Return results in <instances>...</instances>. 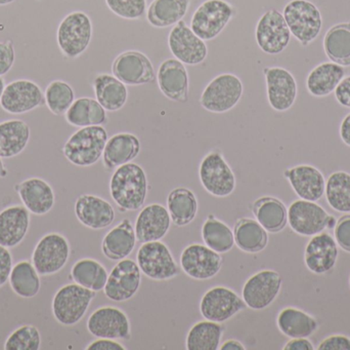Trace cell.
Listing matches in <instances>:
<instances>
[{"label": "cell", "instance_id": "5", "mask_svg": "<svg viewBox=\"0 0 350 350\" xmlns=\"http://www.w3.org/2000/svg\"><path fill=\"white\" fill-rule=\"evenodd\" d=\"M236 14V8L226 0H205L193 12L189 27L204 41L213 40Z\"/></svg>", "mask_w": 350, "mask_h": 350}, {"label": "cell", "instance_id": "32", "mask_svg": "<svg viewBox=\"0 0 350 350\" xmlns=\"http://www.w3.org/2000/svg\"><path fill=\"white\" fill-rule=\"evenodd\" d=\"M31 138L28 123L22 119H8L0 123V158H12L20 155Z\"/></svg>", "mask_w": 350, "mask_h": 350}, {"label": "cell", "instance_id": "61", "mask_svg": "<svg viewBox=\"0 0 350 350\" xmlns=\"http://www.w3.org/2000/svg\"><path fill=\"white\" fill-rule=\"evenodd\" d=\"M36 1H41V0H36Z\"/></svg>", "mask_w": 350, "mask_h": 350}, {"label": "cell", "instance_id": "12", "mask_svg": "<svg viewBox=\"0 0 350 350\" xmlns=\"http://www.w3.org/2000/svg\"><path fill=\"white\" fill-rule=\"evenodd\" d=\"M44 103V92L30 79H16L6 84L0 99L1 108L14 115L30 112Z\"/></svg>", "mask_w": 350, "mask_h": 350}, {"label": "cell", "instance_id": "42", "mask_svg": "<svg viewBox=\"0 0 350 350\" xmlns=\"http://www.w3.org/2000/svg\"><path fill=\"white\" fill-rule=\"evenodd\" d=\"M108 277L107 269L94 259H81L71 269V277L74 283L94 292L104 290Z\"/></svg>", "mask_w": 350, "mask_h": 350}, {"label": "cell", "instance_id": "30", "mask_svg": "<svg viewBox=\"0 0 350 350\" xmlns=\"http://www.w3.org/2000/svg\"><path fill=\"white\" fill-rule=\"evenodd\" d=\"M137 242L135 228L131 220L124 219L105 236L102 251L109 260L121 261L133 253Z\"/></svg>", "mask_w": 350, "mask_h": 350}, {"label": "cell", "instance_id": "56", "mask_svg": "<svg viewBox=\"0 0 350 350\" xmlns=\"http://www.w3.org/2000/svg\"><path fill=\"white\" fill-rule=\"evenodd\" d=\"M340 137L347 146H350V113L345 117L341 123Z\"/></svg>", "mask_w": 350, "mask_h": 350}, {"label": "cell", "instance_id": "17", "mask_svg": "<svg viewBox=\"0 0 350 350\" xmlns=\"http://www.w3.org/2000/svg\"><path fill=\"white\" fill-rule=\"evenodd\" d=\"M88 330L96 338L129 340L131 336L129 316L123 310L112 306H105L92 312L88 321Z\"/></svg>", "mask_w": 350, "mask_h": 350}, {"label": "cell", "instance_id": "24", "mask_svg": "<svg viewBox=\"0 0 350 350\" xmlns=\"http://www.w3.org/2000/svg\"><path fill=\"white\" fill-rule=\"evenodd\" d=\"M78 221L92 230L105 229L114 222V208L106 199L92 195H80L74 207Z\"/></svg>", "mask_w": 350, "mask_h": 350}, {"label": "cell", "instance_id": "6", "mask_svg": "<svg viewBox=\"0 0 350 350\" xmlns=\"http://www.w3.org/2000/svg\"><path fill=\"white\" fill-rule=\"evenodd\" d=\"M244 92L242 80L232 73H222L206 86L199 99L208 112L226 113L240 102Z\"/></svg>", "mask_w": 350, "mask_h": 350}, {"label": "cell", "instance_id": "34", "mask_svg": "<svg viewBox=\"0 0 350 350\" xmlns=\"http://www.w3.org/2000/svg\"><path fill=\"white\" fill-rule=\"evenodd\" d=\"M191 0H153L147 8V21L155 28H167L183 20Z\"/></svg>", "mask_w": 350, "mask_h": 350}, {"label": "cell", "instance_id": "19", "mask_svg": "<svg viewBox=\"0 0 350 350\" xmlns=\"http://www.w3.org/2000/svg\"><path fill=\"white\" fill-rule=\"evenodd\" d=\"M333 218L314 201H294L288 210L290 227L300 236H312L321 234L332 223Z\"/></svg>", "mask_w": 350, "mask_h": 350}, {"label": "cell", "instance_id": "55", "mask_svg": "<svg viewBox=\"0 0 350 350\" xmlns=\"http://www.w3.org/2000/svg\"><path fill=\"white\" fill-rule=\"evenodd\" d=\"M314 345L306 338H294L284 347L285 350H312Z\"/></svg>", "mask_w": 350, "mask_h": 350}, {"label": "cell", "instance_id": "25", "mask_svg": "<svg viewBox=\"0 0 350 350\" xmlns=\"http://www.w3.org/2000/svg\"><path fill=\"white\" fill-rule=\"evenodd\" d=\"M23 205L35 216H43L53 210L55 195L49 182L38 178L26 179L14 186Z\"/></svg>", "mask_w": 350, "mask_h": 350}, {"label": "cell", "instance_id": "20", "mask_svg": "<svg viewBox=\"0 0 350 350\" xmlns=\"http://www.w3.org/2000/svg\"><path fill=\"white\" fill-rule=\"evenodd\" d=\"M180 265L183 273L197 281L213 279L222 266V258L205 245L191 244L181 253Z\"/></svg>", "mask_w": 350, "mask_h": 350}, {"label": "cell", "instance_id": "8", "mask_svg": "<svg viewBox=\"0 0 350 350\" xmlns=\"http://www.w3.org/2000/svg\"><path fill=\"white\" fill-rule=\"evenodd\" d=\"M199 179L203 188L215 197H230L236 189V176L217 150L204 156L199 166Z\"/></svg>", "mask_w": 350, "mask_h": 350}, {"label": "cell", "instance_id": "16", "mask_svg": "<svg viewBox=\"0 0 350 350\" xmlns=\"http://www.w3.org/2000/svg\"><path fill=\"white\" fill-rule=\"evenodd\" d=\"M113 75L126 86H144L155 80L153 63L139 51H123L112 64Z\"/></svg>", "mask_w": 350, "mask_h": 350}, {"label": "cell", "instance_id": "7", "mask_svg": "<svg viewBox=\"0 0 350 350\" xmlns=\"http://www.w3.org/2000/svg\"><path fill=\"white\" fill-rule=\"evenodd\" d=\"M283 16L291 34L301 45L316 40L323 27V18L316 4L308 0H291L286 4Z\"/></svg>", "mask_w": 350, "mask_h": 350}, {"label": "cell", "instance_id": "54", "mask_svg": "<svg viewBox=\"0 0 350 350\" xmlns=\"http://www.w3.org/2000/svg\"><path fill=\"white\" fill-rule=\"evenodd\" d=\"M88 350H125L124 347H123L121 343L116 342L115 340H112V339H106V338H98V340L94 341V342L90 343L88 347H86Z\"/></svg>", "mask_w": 350, "mask_h": 350}, {"label": "cell", "instance_id": "14", "mask_svg": "<svg viewBox=\"0 0 350 350\" xmlns=\"http://www.w3.org/2000/svg\"><path fill=\"white\" fill-rule=\"evenodd\" d=\"M247 308L244 300L232 290L214 287L206 292L200 302V312L205 320L224 323Z\"/></svg>", "mask_w": 350, "mask_h": 350}, {"label": "cell", "instance_id": "47", "mask_svg": "<svg viewBox=\"0 0 350 350\" xmlns=\"http://www.w3.org/2000/svg\"><path fill=\"white\" fill-rule=\"evenodd\" d=\"M40 349V332L32 325L18 327L4 342L5 350H39Z\"/></svg>", "mask_w": 350, "mask_h": 350}, {"label": "cell", "instance_id": "44", "mask_svg": "<svg viewBox=\"0 0 350 350\" xmlns=\"http://www.w3.org/2000/svg\"><path fill=\"white\" fill-rule=\"evenodd\" d=\"M202 240L205 246L218 254H226L234 245V232L220 220L210 216L202 226Z\"/></svg>", "mask_w": 350, "mask_h": 350}, {"label": "cell", "instance_id": "50", "mask_svg": "<svg viewBox=\"0 0 350 350\" xmlns=\"http://www.w3.org/2000/svg\"><path fill=\"white\" fill-rule=\"evenodd\" d=\"M335 240L342 250L350 253V216L339 220L335 228Z\"/></svg>", "mask_w": 350, "mask_h": 350}, {"label": "cell", "instance_id": "27", "mask_svg": "<svg viewBox=\"0 0 350 350\" xmlns=\"http://www.w3.org/2000/svg\"><path fill=\"white\" fill-rule=\"evenodd\" d=\"M337 258L336 240L328 234H316L308 242L304 253L306 266L317 275H323L334 268Z\"/></svg>", "mask_w": 350, "mask_h": 350}, {"label": "cell", "instance_id": "48", "mask_svg": "<svg viewBox=\"0 0 350 350\" xmlns=\"http://www.w3.org/2000/svg\"><path fill=\"white\" fill-rule=\"evenodd\" d=\"M109 10L125 20H139L147 12V0H105Z\"/></svg>", "mask_w": 350, "mask_h": 350}, {"label": "cell", "instance_id": "31", "mask_svg": "<svg viewBox=\"0 0 350 350\" xmlns=\"http://www.w3.org/2000/svg\"><path fill=\"white\" fill-rule=\"evenodd\" d=\"M92 88L96 101L110 112L120 110L129 100L126 84L111 74H98L92 82Z\"/></svg>", "mask_w": 350, "mask_h": 350}, {"label": "cell", "instance_id": "51", "mask_svg": "<svg viewBox=\"0 0 350 350\" xmlns=\"http://www.w3.org/2000/svg\"><path fill=\"white\" fill-rule=\"evenodd\" d=\"M12 267H14V262H12V253L8 248L0 246V288L8 283Z\"/></svg>", "mask_w": 350, "mask_h": 350}, {"label": "cell", "instance_id": "9", "mask_svg": "<svg viewBox=\"0 0 350 350\" xmlns=\"http://www.w3.org/2000/svg\"><path fill=\"white\" fill-rule=\"evenodd\" d=\"M71 248L65 236L57 232L45 234L33 250V266L41 277L59 273L69 261Z\"/></svg>", "mask_w": 350, "mask_h": 350}, {"label": "cell", "instance_id": "49", "mask_svg": "<svg viewBox=\"0 0 350 350\" xmlns=\"http://www.w3.org/2000/svg\"><path fill=\"white\" fill-rule=\"evenodd\" d=\"M16 62V51L12 40L0 42V76L5 75L12 70Z\"/></svg>", "mask_w": 350, "mask_h": 350}, {"label": "cell", "instance_id": "59", "mask_svg": "<svg viewBox=\"0 0 350 350\" xmlns=\"http://www.w3.org/2000/svg\"><path fill=\"white\" fill-rule=\"evenodd\" d=\"M5 82H4V78L2 76H0V99H1L2 92H3L4 88H5Z\"/></svg>", "mask_w": 350, "mask_h": 350}, {"label": "cell", "instance_id": "41", "mask_svg": "<svg viewBox=\"0 0 350 350\" xmlns=\"http://www.w3.org/2000/svg\"><path fill=\"white\" fill-rule=\"evenodd\" d=\"M8 282L12 292L24 299L35 297L40 292V275L32 262L27 260L20 261L14 265Z\"/></svg>", "mask_w": 350, "mask_h": 350}, {"label": "cell", "instance_id": "29", "mask_svg": "<svg viewBox=\"0 0 350 350\" xmlns=\"http://www.w3.org/2000/svg\"><path fill=\"white\" fill-rule=\"evenodd\" d=\"M141 152V142L131 133H119L107 141L103 153V162L107 170H114L133 162Z\"/></svg>", "mask_w": 350, "mask_h": 350}, {"label": "cell", "instance_id": "1", "mask_svg": "<svg viewBox=\"0 0 350 350\" xmlns=\"http://www.w3.org/2000/svg\"><path fill=\"white\" fill-rule=\"evenodd\" d=\"M148 190L147 174L135 162L118 166L111 177V197L121 211L133 212L143 208Z\"/></svg>", "mask_w": 350, "mask_h": 350}, {"label": "cell", "instance_id": "23", "mask_svg": "<svg viewBox=\"0 0 350 350\" xmlns=\"http://www.w3.org/2000/svg\"><path fill=\"white\" fill-rule=\"evenodd\" d=\"M172 225L170 212L164 205L152 203L146 205L135 221V236L141 244L156 242L165 238Z\"/></svg>", "mask_w": 350, "mask_h": 350}, {"label": "cell", "instance_id": "2", "mask_svg": "<svg viewBox=\"0 0 350 350\" xmlns=\"http://www.w3.org/2000/svg\"><path fill=\"white\" fill-rule=\"evenodd\" d=\"M108 139V133L103 125L80 127L64 145V156L80 168L94 166L102 158Z\"/></svg>", "mask_w": 350, "mask_h": 350}, {"label": "cell", "instance_id": "52", "mask_svg": "<svg viewBox=\"0 0 350 350\" xmlns=\"http://www.w3.org/2000/svg\"><path fill=\"white\" fill-rule=\"evenodd\" d=\"M320 350H350V339L343 335H334L321 343Z\"/></svg>", "mask_w": 350, "mask_h": 350}, {"label": "cell", "instance_id": "4", "mask_svg": "<svg viewBox=\"0 0 350 350\" xmlns=\"http://www.w3.org/2000/svg\"><path fill=\"white\" fill-rule=\"evenodd\" d=\"M96 296V292L77 284L63 286L53 298V318L63 326H74L85 316Z\"/></svg>", "mask_w": 350, "mask_h": 350}, {"label": "cell", "instance_id": "18", "mask_svg": "<svg viewBox=\"0 0 350 350\" xmlns=\"http://www.w3.org/2000/svg\"><path fill=\"white\" fill-rule=\"evenodd\" d=\"M282 277L273 271H261L245 283L242 299L247 308L262 310L269 308L279 296Z\"/></svg>", "mask_w": 350, "mask_h": 350}, {"label": "cell", "instance_id": "57", "mask_svg": "<svg viewBox=\"0 0 350 350\" xmlns=\"http://www.w3.org/2000/svg\"><path fill=\"white\" fill-rule=\"evenodd\" d=\"M221 350H245L246 347L237 340H228L219 347Z\"/></svg>", "mask_w": 350, "mask_h": 350}, {"label": "cell", "instance_id": "33", "mask_svg": "<svg viewBox=\"0 0 350 350\" xmlns=\"http://www.w3.org/2000/svg\"><path fill=\"white\" fill-rule=\"evenodd\" d=\"M65 119L70 125L75 127L103 125L107 123V110L96 101L90 97L76 99L65 114Z\"/></svg>", "mask_w": 350, "mask_h": 350}, {"label": "cell", "instance_id": "35", "mask_svg": "<svg viewBox=\"0 0 350 350\" xmlns=\"http://www.w3.org/2000/svg\"><path fill=\"white\" fill-rule=\"evenodd\" d=\"M345 68L333 62H326L314 67L308 74L306 86L314 97H326L334 92L345 78Z\"/></svg>", "mask_w": 350, "mask_h": 350}, {"label": "cell", "instance_id": "15", "mask_svg": "<svg viewBox=\"0 0 350 350\" xmlns=\"http://www.w3.org/2000/svg\"><path fill=\"white\" fill-rule=\"evenodd\" d=\"M141 284L142 271L137 263L131 259H123L109 275L104 293L111 301H127L137 293Z\"/></svg>", "mask_w": 350, "mask_h": 350}, {"label": "cell", "instance_id": "43", "mask_svg": "<svg viewBox=\"0 0 350 350\" xmlns=\"http://www.w3.org/2000/svg\"><path fill=\"white\" fill-rule=\"evenodd\" d=\"M224 334L220 323L202 321L191 327L185 341L189 350H217Z\"/></svg>", "mask_w": 350, "mask_h": 350}, {"label": "cell", "instance_id": "38", "mask_svg": "<svg viewBox=\"0 0 350 350\" xmlns=\"http://www.w3.org/2000/svg\"><path fill=\"white\" fill-rule=\"evenodd\" d=\"M280 331L290 338H308L318 330V323L310 314L297 308H288L278 316Z\"/></svg>", "mask_w": 350, "mask_h": 350}, {"label": "cell", "instance_id": "26", "mask_svg": "<svg viewBox=\"0 0 350 350\" xmlns=\"http://www.w3.org/2000/svg\"><path fill=\"white\" fill-rule=\"evenodd\" d=\"M30 212L24 205H10L0 212V246L16 248L30 227Z\"/></svg>", "mask_w": 350, "mask_h": 350}, {"label": "cell", "instance_id": "39", "mask_svg": "<svg viewBox=\"0 0 350 350\" xmlns=\"http://www.w3.org/2000/svg\"><path fill=\"white\" fill-rule=\"evenodd\" d=\"M253 214L256 221L271 234L281 232L288 221V212L285 205L273 197L257 199L253 203Z\"/></svg>", "mask_w": 350, "mask_h": 350}, {"label": "cell", "instance_id": "45", "mask_svg": "<svg viewBox=\"0 0 350 350\" xmlns=\"http://www.w3.org/2000/svg\"><path fill=\"white\" fill-rule=\"evenodd\" d=\"M326 197L335 211L350 213V175L347 172L333 173L326 184Z\"/></svg>", "mask_w": 350, "mask_h": 350}, {"label": "cell", "instance_id": "46", "mask_svg": "<svg viewBox=\"0 0 350 350\" xmlns=\"http://www.w3.org/2000/svg\"><path fill=\"white\" fill-rule=\"evenodd\" d=\"M44 100L47 108L53 114L65 115L75 101V92L68 82L53 80L44 90Z\"/></svg>", "mask_w": 350, "mask_h": 350}, {"label": "cell", "instance_id": "10", "mask_svg": "<svg viewBox=\"0 0 350 350\" xmlns=\"http://www.w3.org/2000/svg\"><path fill=\"white\" fill-rule=\"evenodd\" d=\"M137 263L142 273L153 281H170L179 273L170 248L161 240L143 244L137 251Z\"/></svg>", "mask_w": 350, "mask_h": 350}, {"label": "cell", "instance_id": "3", "mask_svg": "<svg viewBox=\"0 0 350 350\" xmlns=\"http://www.w3.org/2000/svg\"><path fill=\"white\" fill-rule=\"evenodd\" d=\"M92 34L94 25L86 12L81 10L69 12L57 27V47L66 58L76 59L90 47Z\"/></svg>", "mask_w": 350, "mask_h": 350}, {"label": "cell", "instance_id": "37", "mask_svg": "<svg viewBox=\"0 0 350 350\" xmlns=\"http://www.w3.org/2000/svg\"><path fill=\"white\" fill-rule=\"evenodd\" d=\"M234 245L245 253H259L269 242L267 232L256 220L243 218L238 220L234 229Z\"/></svg>", "mask_w": 350, "mask_h": 350}, {"label": "cell", "instance_id": "22", "mask_svg": "<svg viewBox=\"0 0 350 350\" xmlns=\"http://www.w3.org/2000/svg\"><path fill=\"white\" fill-rule=\"evenodd\" d=\"M156 78L158 88L166 98L174 102H187L189 79L185 64L175 58L164 60L158 68Z\"/></svg>", "mask_w": 350, "mask_h": 350}, {"label": "cell", "instance_id": "28", "mask_svg": "<svg viewBox=\"0 0 350 350\" xmlns=\"http://www.w3.org/2000/svg\"><path fill=\"white\" fill-rule=\"evenodd\" d=\"M296 195L304 201H317L324 195L326 181L322 173L312 166L301 164L285 172Z\"/></svg>", "mask_w": 350, "mask_h": 350}, {"label": "cell", "instance_id": "21", "mask_svg": "<svg viewBox=\"0 0 350 350\" xmlns=\"http://www.w3.org/2000/svg\"><path fill=\"white\" fill-rule=\"evenodd\" d=\"M263 73L271 108L279 112L289 110L297 98V84L293 74L282 67H267Z\"/></svg>", "mask_w": 350, "mask_h": 350}, {"label": "cell", "instance_id": "13", "mask_svg": "<svg viewBox=\"0 0 350 350\" xmlns=\"http://www.w3.org/2000/svg\"><path fill=\"white\" fill-rule=\"evenodd\" d=\"M167 42L175 59L185 65H200L207 58L208 47L205 41L196 35L183 20L172 27Z\"/></svg>", "mask_w": 350, "mask_h": 350}, {"label": "cell", "instance_id": "58", "mask_svg": "<svg viewBox=\"0 0 350 350\" xmlns=\"http://www.w3.org/2000/svg\"><path fill=\"white\" fill-rule=\"evenodd\" d=\"M8 170L5 168V166H4L3 160L0 158V178H5V177H8Z\"/></svg>", "mask_w": 350, "mask_h": 350}, {"label": "cell", "instance_id": "40", "mask_svg": "<svg viewBox=\"0 0 350 350\" xmlns=\"http://www.w3.org/2000/svg\"><path fill=\"white\" fill-rule=\"evenodd\" d=\"M324 49L333 63L342 67L350 66V22L329 29L324 37Z\"/></svg>", "mask_w": 350, "mask_h": 350}, {"label": "cell", "instance_id": "53", "mask_svg": "<svg viewBox=\"0 0 350 350\" xmlns=\"http://www.w3.org/2000/svg\"><path fill=\"white\" fill-rule=\"evenodd\" d=\"M335 97L339 104L350 108V76L343 78L335 88Z\"/></svg>", "mask_w": 350, "mask_h": 350}, {"label": "cell", "instance_id": "36", "mask_svg": "<svg viewBox=\"0 0 350 350\" xmlns=\"http://www.w3.org/2000/svg\"><path fill=\"white\" fill-rule=\"evenodd\" d=\"M198 199L195 193L185 187L170 191L167 197V210L170 219L177 227L189 225L198 213Z\"/></svg>", "mask_w": 350, "mask_h": 350}, {"label": "cell", "instance_id": "60", "mask_svg": "<svg viewBox=\"0 0 350 350\" xmlns=\"http://www.w3.org/2000/svg\"><path fill=\"white\" fill-rule=\"evenodd\" d=\"M16 0H0V6L8 5V4L14 3Z\"/></svg>", "mask_w": 350, "mask_h": 350}, {"label": "cell", "instance_id": "11", "mask_svg": "<svg viewBox=\"0 0 350 350\" xmlns=\"http://www.w3.org/2000/svg\"><path fill=\"white\" fill-rule=\"evenodd\" d=\"M291 35L283 14L277 10L265 12L255 28L257 45L267 55H279L285 51L291 40Z\"/></svg>", "mask_w": 350, "mask_h": 350}]
</instances>
